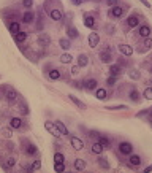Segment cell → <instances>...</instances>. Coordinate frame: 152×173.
Returning <instances> with one entry per match:
<instances>
[{"mask_svg":"<svg viewBox=\"0 0 152 173\" xmlns=\"http://www.w3.org/2000/svg\"><path fill=\"white\" fill-rule=\"evenodd\" d=\"M124 15V10L120 8V6H111V10L109 11H108V16H109V18H116V19H119L120 16Z\"/></svg>","mask_w":152,"mask_h":173,"instance_id":"obj_2","label":"cell"},{"mask_svg":"<svg viewBox=\"0 0 152 173\" xmlns=\"http://www.w3.org/2000/svg\"><path fill=\"white\" fill-rule=\"evenodd\" d=\"M36 152H38V149H36L35 145H27V149H25V154L27 156H35Z\"/></svg>","mask_w":152,"mask_h":173,"instance_id":"obj_28","label":"cell"},{"mask_svg":"<svg viewBox=\"0 0 152 173\" xmlns=\"http://www.w3.org/2000/svg\"><path fill=\"white\" fill-rule=\"evenodd\" d=\"M116 83H117V76H116V75H111V76L106 80V84H108V86H114Z\"/></svg>","mask_w":152,"mask_h":173,"instance_id":"obj_37","label":"cell"},{"mask_svg":"<svg viewBox=\"0 0 152 173\" xmlns=\"http://www.w3.org/2000/svg\"><path fill=\"white\" fill-rule=\"evenodd\" d=\"M106 32H108V33H114V29H113L111 26H106Z\"/></svg>","mask_w":152,"mask_h":173,"instance_id":"obj_48","label":"cell"},{"mask_svg":"<svg viewBox=\"0 0 152 173\" xmlns=\"http://www.w3.org/2000/svg\"><path fill=\"white\" fill-rule=\"evenodd\" d=\"M48 15H49V18L52 19V21H60V19L63 18V15H62V11H60V10H51Z\"/></svg>","mask_w":152,"mask_h":173,"instance_id":"obj_12","label":"cell"},{"mask_svg":"<svg viewBox=\"0 0 152 173\" xmlns=\"http://www.w3.org/2000/svg\"><path fill=\"white\" fill-rule=\"evenodd\" d=\"M3 134H5L6 137H11V130H8V129H6V130H3Z\"/></svg>","mask_w":152,"mask_h":173,"instance_id":"obj_49","label":"cell"},{"mask_svg":"<svg viewBox=\"0 0 152 173\" xmlns=\"http://www.w3.org/2000/svg\"><path fill=\"white\" fill-rule=\"evenodd\" d=\"M140 35L144 37V38H147V37L151 35V27L149 26H141L140 27Z\"/></svg>","mask_w":152,"mask_h":173,"instance_id":"obj_20","label":"cell"},{"mask_svg":"<svg viewBox=\"0 0 152 173\" xmlns=\"http://www.w3.org/2000/svg\"><path fill=\"white\" fill-rule=\"evenodd\" d=\"M151 84H152V80H151Z\"/></svg>","mask_w":152,"mask_h":173,"instance_id":"obj_54","label":"cell"},{"mask_svg":"<svg viewBox=\"0 0 152 173\" xmlns=\"http://www.w3.org/2000/svg\"><path fill=\"white\" fill-rule=\"evenodd\" d=\"M33 5V0H22V6L24 8H32Z\"/></svg>","mask_w":152,"mask_h":173,"instance_id":"obj_43","label":"cell"},{"mask_svg":"<svg viewBox=\"0 0 152 173\" xmlns=\"http://www.w3.org/2000/svg\"><path fill=\"white\" fill-rule=\"evenodd\" d=\"M14 164H16V159H14V157H13V156H11V157H8V159H6V162H5V168H6V170H8V168L14 167Z\"/></svg>","mask_w":152,"mask_h":173,"instance_id":"obj_32","label":"cell"},{"mask_svg":"<svg viewBox=\"0 0 152 173\" xmlns=\"http://www.w3.org/2000/svg\"><path fill=\"white\" fill-rule=\"evenodd\" d=\"M144 48H146V49L152 48V40L151 38H146V42H144Z\"/></svg>","mask_w":152,"mask_h":173,"instance_id":"obj_44","label":"cell"},{"mask_svg":"<svg viewBox=\"0 0 152 173\" xmlns=\"http://www.w3.org/2000/svg\"><path fill=\"white\" fill-rule=\"evenodd\" d=\"M54 162H65V156L62 152H56L54 154Z\"/></svg>","mask_w":152,"mask_h":173,"instance_id":"obj_36","label":"cell"},{"mask_svg":"<svg viewBox=\"0 0 152 173\" xmlns=\"http://www.w3.org/2000/svg\"><path fill=\"white\" fill-rule=\"evenodd\" d=\"M67 37H68V38H78L79 32H78L76 27H68V29H67Z\"/></svg>","mask_w":152,"mask_h":173,"instance_id":"obj_17","label":"cell"},{"mask_svg":"<svg viewBox=\"0 0 152 173\" xmlns=\"http://www.w3.org/2000/svg\"><path fill=\"white\" fill-rule=\"evenodd\" d=\"M106 5L108 6H116L117 5V0H106Z\"/></svg>","mask_w":152,"mask_h":173,"instance_id":"obj_45","label":"cell"},{"mask_svg":"<svg viewBox=\"0 0 152 173\" xmlns=\"http://www.w3.org/2000/svg\"><path fill=\"white\" fill-rule=\"evenodd\" d=\"M98 164L105 168V170H108V168H109V164H108L106 159H103V157H100V159H98Z\"/></svg>","mask_w":152,"mask_h":173,"instance_id":"obj_40","label":"cell"},{"mask_svg":"<svg viewBox=\"0 0 152 173\" xmlns=\"http://www.w3.org/2000/svg\"><path fill=\"white\" fill-rule=\"evenodd\" d=\"M76 73H78V67L75 65V67L72 69V75H76Z\"/></svg>","mask_w":152,"mask_h":173,"instance_id":"obj_50","label":"cell"},{"mask_svg":"<svg viewBox=\"0 0 152 173\" xmlns=\"http://www.w3.org/2000/svg\"><path fill=\"white\" fill-rule=\"evenodd\" d=\"M130 100H133V102H140V92H138L136 89H133L130 92Z\"/></svg>","mask_w":152,"mask_h":173,"instance_id":"obj_35","label":"cell"},{"mask_svg":"<svg viewBox=\"0 0 152 173\" xmlns=\"http://www.w3.org/2000/svg\"><path fill=\"white\" fill-rule=\"evenodd\" d=\"M54 124H56V127L59 129V132H60L62 135H68V134H70V132H68V129H67V125L63 124L62 121H56Z\"/></svg>","mask_w":152,"mask_h":173,"instance_id":"obj_15","label":"cell"},{"mask_svg":"<svg viewBox=\"0 0 152 173\" xmlns=\"http://www.w3.org/2000/svg\"><path fill=\"white\" fill-rule=\"evenodd\" d=\"M49 43H51V37L48 35V33H40V35H38V45L48 46Z\"/></svg>","mask_w":152,"mask_h":173,"instance_id":"obj_9","label":"cell"},{"mask_svg":"<svg viewBox=\"0 0 152 173\" xmlns=\"http://www.w3.org/2000/svg\"><path fill=\"white\" fill-rule=\"evenodd\" d=\"M128 162H130V165H133V167H140V165H141V157H140V156H136V154H130Z\"/></svg>","mask_w":152,"mask_h":173,"instance_id":"obj_13","label":"cell"},{"mask_svg":"<svg viewBox=\"0 0 152 173\" xmlns=\"http://www.w3.org/2000/svg\"><path fill=\"white\" fill-rule=\"evenodd\" d=\"M103 145L100 143V141H97V143H94L92 145V152H95V154H101L103 152Z\"/></svg>","mask_w":152,"mask_h":173,"instance_id":"obj_23","label":"cell"},{"mask_svg":"<svg viewBox=\"0 0 152 173\" xmlns=\"http://www.w3.org/2000/svg\"><path fill=\"white\" fill-rule=\"evenodd\" d=\"M16 97H18V92H16V91H8V92H6V100L8 102H13V100H16Z\"/></svg>","mask_w":152,"mask_h":173,"instance_id":"obj_31","label":"cell"},{"mask_svg":"<svg viewBox=\"0 0 152 173\" xmlns=\"http://www.w3.org/2000/svg\"><path fill=\"white\" fill-rule=\"evenodd\" d=\"M98 141H100L101 145H103V146H108V145H109V140H108L106 137H101V135L98 137Z\"/></svg>","mask_w":152,"mask_h":173,"instance_id":"obj_42","label":"cell"},{"mask_svg":"<svg viewBox=\"0 0 152 173\" xmlns=\"http://www.w3.org/2000/svg\"><path fill=\"white\" fill-rule=\"evenodd\" d=\"M140 24V19L136 18V16H128L127 18V26L128 27H138Z\"/></svg>","mask_w":152,"mask_h":173,"instance_id":"obj_18","label":"cell"},{"mask_svg":"<svg viewBox=\"0 0 152 173\" xmlns=\"http://www.w3.org/2000/svg\"><path fill=\"white\" fill-rule=\"evenodd\" d=\"M128 76H130L131 80H140V78H141V73L138 72V70H130V72H128Z\"/></svg>","mask_w":152,"mask_h":173,"instance_id":"obj_34","label":"cell"},{"mask_svg":"<svg viewBox=\"0 0 152 173\" xmlns=\"http://www.w3.org/2000/svg\"><path fill=\"white\" fill-rule=\"evenodd\" d=\"M10 125H11L13 129H19V127L22 125L21 118H11V121H10Z\"/></svg>","mask_w":152,"mask_h":173,"instance_id":"obj_25","label":"cell"},{"mask_svg":"<svg viewBox=\"0 0 152 173\" xmlns=\"http://www.w3.org/2000/svg\"><path fill=\"white\" fill-rule=\"evenodd\" d=\"M16 42L18 43H22V42H25V38H27V33L25 32H19V33H16Z\"/></svg>","mask_w":152,"mask_h":173,"instance_id":"obj_33","label":"cell"},{"mask_svg":"<svg viewBox=\"0 0 152 173\" xmlns=\"http://www.w3.org/2000/svg\"><path fill=\"white\" fill-rule=\"evenodd\" d=\"M106 95H108V92L103 89V87H101V89H95V97L98 100H105V99H106Z\"/></svg>","mask_w":152,"mask_h":173,"instance_id":"obj_21","label":"cell"},{"mask_svg":"<svg viewBox=\"0 0 152 173\" xmlns=\"http://www.w3.org/2000/svg\"><path fill=\"white\" fill-rule=\"evenodd\" d=\"M98 59L105 64H109L111 60H113V56H111V53H108V51H101L98 54Z\"/></svg>","mask_w":152,"mask_h":173,"instance_id":"obj_10","label":"cell"},{"mask_svg":"<svg viewBox=\"0 0 152 173\" xmlns=\"http://www.w3.org/2000/svg\"><path fill=\"white\" fill-rule=\"evenodd\" d=\"M54 170L57 173L65 172V162H54Z\"/></svg>","mask_w":152,"mask_h":173,"instance_id":"obj_29","label":"cell"},{"mask_svg":"<svg viewBox=\"0 0 152 173\" xmlns=\"http://www.w3.org/2000/svg\"><path fill=\"white\" fill-rule=\"evenodd\" d=\"M117 49H119L124 56H127V57H130L131 54H133V48H131L130 45H119V46H117Z\"/></svg>","mask_w":152,"mask_h":173,"instance_id":"obj_8","label":"cell"},{"mask_svg":"<svg viewBox=\"0 0 152 173\" xmlns=\"http://www.w3.org/2000/svg\"><path fill=\"white\" fill-rule=\"evenodd\" d=\"M127 105H114V107H106V110H125Z\"/></svg>","mask_w":152,"mask_h":173,"instance_id":"obj_41","label":"cell"},{"mask_svg":"<svg viewBox=\"0 0 152 173\" xmlns=\"http://www.w3.org/2000/svg\"><path fill=\"white\" fill-rule=\"evenodd\" d=\"M144 99L152 100V87H147V89H144Z\"/></svg>","mask_w":152,"mask_h":173,"instance_id":"obj_39","label":"cell"},{"mask_svg":"<svg viewBox=\"0 0 152 173\" xmlns=\"http://www.w3.org/2000/svg\"><path fill=\"white\" fill-rule=\"evenodd\" d=\"M33 19H35V13H32V11H25L24 15H22V21H24L25 24L33 22Z\"/></svg>","mask_w":152,"mask_h":173,"instance_id":"obj_14","label":"cell"},{"mask_svg":"<svg viewBox=\"0 0 152 173\" xmlns=\"http://www.w3.org/2000/svg\"><path fill=\"white\" fill-rule=\"evenodd\" d=\"M40 168H41V162H40V161H35L29 170H30V172H36V170H40Z\"/></svg>","mask_w":152,"mask_h":173,"instance_id":"obj_38","label":"cell"},{"mask_svg":"<svg viewBox=\"0 0 152 173\" xmlns=\"http://www.w3.org/2000/svg\"><path fill=\"white\" fill-rule=\"evenodd\" d=\"M45 129H46V130L49 132V134H52V135H54V137H56V138H59L60 135H62V134H60V132H59V129L56 127V124H52V122H51V121H46V122H45Z\"/></svg>","mask_w":152,"mask_h":173,"instance_id":"obj_1","label":"cell"},{"mask_svg":"<svg viewBox=\"0 0 152 173\" xmlns=\"http://www.w3.org/2000/svg\"><path fill=\"white\" fill-rule=\"evenodd\" d=\"M70 143H72V146L76 149V151H79V149H83V146H84V143H83V140L81 138H78V137H70Z\"/></svg>","mask_w":152,"mask_h":173,"instance_id":"obj_5","label":"cell"},{"mask_svg":"<svg viewBox=\"0 0 152 173\" xmlns=\"http://www.w3.org/2000/svg\"><path fill=\"white\" fill-rule=\"evenodd\" d=\"M84 87H86V89H89V91L97 89V81L95 80H86V81H84Z\"/></svg>","mask_w":152,"mask_h":173,"instance_id":"obj_19","label":"cell"},{"mask_svg":"<svg viewBox=\"0 0 152 173\" xmlns=\"http://www.w3.org/2000/svg\"><path fill=\"white\" fill-rule=\"evenodd\" d=\"M49 80H52V81H57V80H60V72L57 69H52L49 72Z\"/></svg>","mask_w":152,"mask_h":173,"instance_id":"obj_27","label":"cell"},{"mask_svg":"<svg viewBox=\"0 0 152 173\" xmlns=\"http://www.w3.org/2000/svg\"><path fill=\"white\" fill-rule=\"evenodd\" d=\"M73 167H75V170H78V172H83L84 168L87 167V164H86V161H83V159H75Z\"/></svg>","mask_w":152,"mask_h":173,"instance_id":"obj_11","label":"cell"},{"mask_svg":"<svg viewBox=\"0 0 152 173\" xmlns=\"http://www.w3.org/2000/svg\"><path fill=\"white\" fill-rule=\"evenodd\" d=\"M119 151H120V154H131V151H133V146H131L128 141H122V143L119 145Z\"/></svg>","mask_w":152,"mask_h":173,"instance_id":"obj_4","label":"cell"},{"mask_svg":"<svg viewBox=\"0 0 152 173\" xmlns=\"http://www.w3.org/2000/svg\"><path fill=\"white\" fill-rule=\"evenodd\" d=\"M90 135H92V137H100L98 132H90Z\"/></svg>","mask_w":152,"mask_h":173,"instance_id":"obj_52","label":"cell"},{"mask_svg":"<svg viewBox=\"0 0 152 173\" xmlns=\"http://www.w3.org/2000/svg\"><path fill=\"white\" fill-rule=\"evenodd\" d=\"M151 73H152V67H151Z\"/></svg>","mask_w":152,"mask_h":173,"instance_id":"obj_53","label":"cell"},{"mask_svg":"<svg viewBox=\"0 0 152 173\" xmlns=\"http://www.w3.org/2000/svg\"><path fill=\"white\" fill-rule=\"evenodd\" d=\"M83 2H84V0H72V3H73V5H76V6H78V5H81Z\"/></svg>","mask_w":152,"mask_h":173,"instance_id":"obj_47","label":"cell"},{"mask_svg":"<svg viewBox=\"0 0 152 173\" xmlns=\"http://www.w3.org/2000/svg\"><path fill=\"white\" fill-rule=\"evenodd\" d=\"M109 73H111V75H116V76H119V75L124 73V70L120 69L119 65H111V67H109Z\"/></svg>","mask_w":152,"mask_h":173,"instance_id":"obj_22","label":"cell"},{"mask_svg":"<svg viewBox=\"0 0 152 173\" xmlns=\"http://www.w3.org/2000/svg\"><path fill=\"white\" fill-rule=\"evenodd\" d=\"M10 32H11L13 35L19 33V32H21V26H19L18 22H11V24H10Z\"/></svg>","mask_w":152,"mask_h":173,"instance_id":"obj_26","label":"cell"},{"mask_svg":"<svg viewBox=\"0 0 152 173\" xmlns=\"http://www.w3.org/2000/svg\"><path fill=\"white\" fill-rule=\"evenodd\" d=\"M149 172H152V165H149L147 168H144V173H149Z\"/></svg>","mask_w":152,"mask_h":173,"instance_id":"obj_51","label":"cell"},{"mask_svg":"<svg viewBox=\"0 0 152 173\" xmlns=\"http://www.w3.org/2000/svg\"><path fill=\"white\" fill-rule=\"evenodd\" d=\"M84 26L89 29H95V19L90 13H84Z\"/></svg>","mask_w":152,"mask_h":173,"instance_id":"obj_3","label":"cell"},{"mask_svg":"<svg viewBox=\"0 0 152 173\" xmlns=\"http://www.w3.org/2000/svg\"><path fill=\"white\" fill-rule=\"evenodd\" d=\"M59 45H60V48L62 49H70V46H72V43H70V40L68 38H60L59 40Z\"/></svg>","mask_w":152,"mask_h":173,"instance_id":"obj_24","label":"cell"},{"mask_svg":"<svg viewBox=\"0 0 152 173\" xmlns=\"http://www.w3.org/2000/svg\"><path fill=\"white\" fill-rule=\"evenodd\" d=\"M98 43H100V35L97 32H92L89 35V46H90V48H95Z\"/></svg>","mask_w":152,"mask_h":173,"instance_id":"obj_6","label":"cell"},{"mask_svg":"<svg viewBox=\"0 0 152 173\" xmlns=\"http://www.w3.org/2000/svg\"><path fill=\"white\" fill-rule=\"evenodd\" d=\"M68 97H70V100H72V102H73V103H75V105H76V107H78V108H79V110H87V105H86V103H84V102H83V100H79V99H78V97H76V95H73V94H70V95H68Z\"/></svg>","mask_w":152,"mask_h":173,"instance_id":"obj_7","label":"cell"},{"mask_svg":"<svg viewBox=\"0 0 152 173\" xmlns=\"http://www.w3.org/2000/svg\"><path fill=\"white\" fill-rule=\"evenodd\" d=\"M141 3H143L144 6H146V8H152V5H151V2H147V0H140Z\"/></svg>","mask_w":152,"mask_h":173,"instance_id":"obj_46","label":"cell"},{"mask_svg":"<svg viewBox=\"0 0 152 173\" xmlns=\"http://www.w3.org/2000/svg\"><path fill=\"white\" fill-rule=\"evenodd\" d=\"M78 65L79 67H87L89 65V57H87L86 54H79V56H78Z\"/></svg>","mask_w":152,"mask_h":173,"instance_id":"obj_16","label":"cell"},{"mask_svg":"<svg viewBox=\"0 0 152 173\" xmlns=\"http://www.w3.org/2000/svg\"><path fill=\"white\" fill-rule=\"evenodd\" d=\"M73 60V57H72V54H68V53H63L62 56H60V62L62 64H70Z\"/></svg>","mask_w":152,"mask_h":173,"instance_id":"obj_30","label":"cell"}]
</instances>
